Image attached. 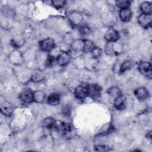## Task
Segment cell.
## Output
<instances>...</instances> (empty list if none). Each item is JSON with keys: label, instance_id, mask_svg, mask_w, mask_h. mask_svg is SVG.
I'll return each instance as SVG.
<instances>
[{"label": "cell", "instance_id": "obj_5", "mask_svg": "<svg viewBox=\"0 0 152 152\" xmlns=\"http://www.w3.org/2000/svg\"><path fill=\"white\" fill-rule=\"evenodd\" d=\"M88 90V96L90 97L96 99L99 98L102 93L101 87L96 84H91L87 86Z\"/></svg>", "mask_w": 152, "mask_h": 152}, {"label": "cell", "instance_id": "obj_2", "mask_svg": "<svg viewBox=\"0 0 152 152\" xmlns=\"http://www.w3.org/2000/svg\"><path fill=\"white\" fill-rule=\"evenodd\" d=\"M55 46V43L52 38L48 37L43 39L39 42V48L43 52H51Z\"/></svg>", "mask_w": 152, "mask_h": 152}, {"label": "cell", "instance_id": "obj_32", "mask_svg": "<svg viewBox=\"0 0 152 152\" xmlns=\"http://www.w3.org/2000/svg\"><path fill=\"white\" fill-rule=\"evenodd\" d=\"M94 150L97 151H106L109 150V148L104 145H94Z\"/></svg>", "mask_w": 152, "mask_h": 152}, {"label": "cell", "instance_id": "obj_30", "mask_svg": "<svg viewBox=\"0 0 152 152\" xmlns=\"http://www.w3.org/2000/svg\"><path fill=\"white\" fill-rule=\"evenodd\" d=\"M51 2L52 5L57 9L63 7L66 4V1L64 0H55V1H52Z\"/></svg>", "mask_w": 152, "mask_h": 152}, {"label": "cell", "instance_id": "obj_23", "mask_svg": "<svg viewBox=\"0 0 152 152\" xmlns=\"http://www.w3.org/2000/svg\"><path fill=\"white\" fill-rule=\"evenodd\" d=\"M112 48L114 55L119 54L121 53L124 50V45L120 42H118V41L112 42Z\"/></svg>", "mask_w": 152, "mask_h": 152}, {"label": "cell", "instance_id": "obj_13", "mask_svg": "<svg viewBox=\"0 0 152 152\" xmlns=\"http://www.w3.org/2000/svg\"><path fill=\"white\" fill-rule=\"evenodd\" d=\"M68 20L72 24L77 26L81 23L83 17L80 12L78 11H73L69 14Z\"/></svg>", "mask_w": 152, "mask_h": 152}, {"label": "cell", "instance_id": "obj_10", "mask_svg": "<svg viewBox=\"0 0 152 152\" xmlns=\"http://www.w3.org/2000/svg\"><path fill=\"white\" fill-rule=\"evenodd\" d=\"M1 112L5 116H10L14 110V106L10 102L7 101H4L1 103L0 106Z\"/></svg>", "mask_w": 152, "mask_h": 152}, {"label": "cell", "instance_id": "obj_24", "mask_svg": "<svg viewBox=\"0 0 152 152\" xmlns=\"http://www.w3.org/2000/svg\"><path fill=\"white\" fill-rule=\"evenodd\" d=\"M46 98L45 93L41 90L34 91V102L37 103L43 102Z\"/></svg>", "mask_w": 152, "mask_h": 152}, {"label": "cell", "instance_id": "obj_3", "mask_svg": "<svg viewBox=\"0 0 152 152\" xmlns=\"http://www.w3.org/2000/svg\"><path fill=\"white\" fill-rule=\"evenodd\" d=\"M71 56L67 52H61L55 59V62L59 66H64L67 65L71 61Z\"/></svg>", "mask_w": 152, "mask_h": 152}, {"label": "cell", "instance_id": "obj_31", "mask_svg": "<svg viewBox=\"0 0 152 152\" xmlns=\"http://www.w3.org/2000/svg\"><path fill=\"white\" fill-rule=\"evenodd\" d=\"M79 31L82 35L86 36L90 33V28L87 26H81L79 28Z\"/></svg>", "mask_w": 152, "mask_h": 152}, {"label": "cell", "instance_id": "obj_7", "mask_svg": "<svg viewBox=\"0 0 152 152\" xmlns=\"http://www.w3.org/2000/svg\"><path fill=\"white\" fill-rule=\"evenodd\" d=\"M138 69L144 76L151 78L152 76L151 65L148 62H141L138 65Z\"/></svg>", "mask_w": 152, "mask_h": 152}, {"label": "cell", "instance_id": "obj_8", "mask_svg": "<svg viewBox=\"0 0 152 152\" xmlns=\"http://www.w3.org/2000/svg\"><path fill=\"white\" fill-rule=\"evenodd\" d=\"M138 24L143 28H147L150 27L152 23V15L147 14H141L138 17Z\"/></svg>", "mask_w": 152, "mask_h": 152}, {"label": "cell", "instance_id": "obj_11", "mask_svg": "<svg viewBox=\"0 0 152 152\" xmlns=\"http://www.w3.org/2000/svg\"><path fill=\"white\" fill-rule=\"evenodd\" d=\"M74 94L75 97L78 99H84L88 96V90L87 86L84 85H79L78 86L75 90Z\"/></svg>", "mask_w": 152, "mask_h": 152}, {"label": "cell", "instance_id": "obj_26", "mask_svg": "<svg viewBox=\"0 0 152 152\" xmlns=\"http://www.w3.org/2000/svg\"><path fill=\"white\" fill-rule=\"evenodd\" d=\"M132 66V63L130 60H125L120 66L119 71L121 73H124L128 70H129Z\"/></svg>", "mask_w": 152, "mask_h": 152}, {"label": "cell", "instance_id": "obj_20", "mask_svg": "<svg viewBox=\"0 0 152 152\" xmlns=\"http://www.w3.org/2000/svg\"><path fill=\"white\" fill-rule=\"evenodd\" d=\"M47 102L52 106L58 105L60 102V96L58 93H52L48 96Z\"/></svg>", "mask_w": 152, "mask_h": 152}, {"label": "cell", "instance_id": "obj_4", "mask_svg": "<svg viewBox=\"0 0 152 152\" xmlns=\"http://www.w3.org/2000/svg\"><path fill=\"white\" fill-rule=\"evenodd\" d=\"M19 99L23 103H31L34 101V91L30 88H25L19 94Z\"/></svg>", "mask_w": 152, "mask_h": 152}, {"label": "cell", "instance_id": "obj_33", "mask_svg": "<svg viewBox=\"0 0 152 152\" xmlns=\"http://www.w3.org/2000/svg\"><path fill=\"white\" fill-rule=\"evenodd\" d=\"M62 113H63V115L66 116H69L71 113V108L68 106H65L62 109Z\"/></svg>", "mask_w": 152, "mask_h": 152}, {"label": "cell", "instance_id": "obj_14", "mask_svg": "<svg viewBox=\"0 0 152 152\" xmlns=\"http://www.w3.org/2000/svg\"><path fill=\"white\" fill-rule=\"evenodd\" d=\"M25 39L23 36L18 34L15 36L11 40V45L15 49H18L22 47L25 43Z\"/></svg>", "mask_w": 152, "mask_h": 152}, {"label": "cell", "instance_id": "obj_1", "mask_svg": "<svg viewBox=\"0 0 152 152\" xmlns=\"http://www.w3.org/2000/svg\"><path fill=\"white\" fill-rule=\"evenodd\" d=\"M56 130L62 135H67L73 132L74 127L71 123L61 122V124L56 125Z\"/></svg>", "mask_w": 152, "mask_h": 152}, {"label": "cell", "instance_id": "obj_17", "mask_svg": "<svg viewBox=\"0 0 152 152\" xmlns=\"http://www.w3.org/2000/svg\"><path fill=\"white\" fill-rule=\"evenodd\" d=\"M42 126L48 129H52L56 128V122L53 118L47 117L45 118L42 122Z\"/></svg>", "mask_w": 152, "mask_h": 152}, {"label": "cell", "instance_id": "obj_28", "mask_svg": "<svg viewBox=\"0 0 152 152\" xmlns=\"http://www.w3.org/2000/svg\"><path fill=\"white\" fill-rule=\"evenodd\" d=\"M112 128V125H111V123L110 122H108L106 123V124L103 125L99 130L98 132V134L99 135H104V134L109 132V131H110V129Z\"/></svg>", "mask_w": 152, "mask_h": 152}, {"label": "cell", "instance_id": "obj_12", "mask_svg": "<svg viewBox=\"0 0 152 152\" xmlns=\"http://www.w3.org/2000/svg\"><path fill=\"white\" fill-rule=\"evenodd\" d=\"M135 96L139 100H144L148 98V90L144 87H141L136 88L134 92Z\"/></svg>", "mask_w": 152, "mask_h": 152}, {"label": "cell", "instance_id": "obj_22", "mask_svg": "<svg viewBox=\"0 0 152 152\" xmlns=\"http://www.w3.org/2000/svg\"><path fill=\"white\" fill-rule=\"evenodd\" d=\"M140 10L143 14H151L152 12V5L150 2H144L140 5Z\"/></svg>", "mask_w": 152, "mask_h": 152}, {"label": "cell", "instance_id": "obj_27", "mask_svg": "<svg viewBox=\"0 0 152 152\" xmlns=\"http://www.w3.org/2000/svg\"><path fill=\"white\" fill-rule=\"evenodd\" d=\"M116 5L120 9H125L129 8L131 5V1L126 0H118L115 2Z\"/></svg>", "mask_w": 152, "mask_h": 152}, {"label": "cell", "instance_id": "obj_25", "mask_svg": "<svg viewBox=\"0 0 152 152\" xmlns=\"http://www.w3.org/2000/svg\"><path fill=\"white\" fill-rule=\"evenodd\" d=\"M95 45L94 43L90 40H87V39H84V47H83V52L84 53H89L91 52L93 49L95 47Z\"/></svg>", "mask_w": 152, "mask_h": 152}, {"label": "cell", "instance_id": "obj_18", "mask_svg": "<svg viewBox=\"0 0 152 152\" xmlns=\"http://www.w3.org/2000/svg\"><path fill=\"white\" fill-rule=\"evenodd\" d=\"M83 47L84 40L83 39H76L71 43V49L75 52H79L81 51L83 52Z\"/></svg>", "mask_w": 152, "mask_h": 152}, {"label": "cell", "instance_id": "obj_21", "mask_svg": "<svg viewBox=\"0 0 152 152\" xmlns=\"http://www.w3.org/2000/svg\"><path fill=\"white\" fill-rule=\"evenodd\" d=\"M107 93L110 97L114 99V100L122 94L120 88L116 86H112L109 88L107 90Z\"/></svg>", "mask_w": 152, "mask_h": 152}, {"label": "cell", "instance_id": "obj_19", "mask_svg": "<svg viewBox=\"0 0 152 152\" xmlns=\"http://www.w3.org/2000/svg\"><path fill=\"white\" fill-rule=\"evenodd\" d=\"M119 15L120 19L124 22H128L132 18V12L129 8L120 10Z\"/></svg>", "mask_w": 152, "mask_h": 152}, {"label": "cell", "instance_id": "obj_6", "mask_svg": "<svg viewBox=\"0 0 152 152\" xmlns=\"http://www.w3.org/2000/svg\"><path fill=\"white\" fill-rule=\"evenodd\" d=\"M8 59L10 62L15 65H20L24 62V58L22 53L17 50L12 51L9 55Z\"/></svg>", "mask_w": 152, "mask_h": 152}, {"label": "cell", "instance_id": "obj_15", "mask_svg": "<svg viewBox=\"0 0 152 152\" xmlns=\"http://www.w3.org/2000/svg\"><path fill=\"white\" fill-rule=\"evenodd\" d=\"M126 97L124 95L121 94L114 100L113 104H114V107L116 109L122 110L125 109L126 107Z\"/></svg>", "mask_w": 152, "mask_h": 152}, {"label": "cell", "instance_id": "obj_9", "mask_svg": "<svg viewBox=\"0 0 152 152\" xmlns=\"http://www.w3.org/2000/svg\"><path fill=\"white\" fill-rule=\"evenodd\" d=\"M119 34L115 29L110 28L107 29L104 34V39L107 42H115L118 40Z\"/></svg>", "mask_w": 152, "mask_h": 152}, {"label": "cell", "instance_id": "obj_16", "mask_svg": "<svg viewBox=\"0 0 152 152\" xmlns=\"http://www.w3.org/2000/svg\"><path fill=\"white\" fill-rule=\"evenodd\" d=\"M45 78V74L44 72L39 69H35L33 71L31 75V80L33 82H40L42 81Z\"/></svg>", "mask_w": 152, "mask_h": 152}, {"label": "cell", "instance_id": "obj_29", "mask_svg": "<svg viewBox=\"0 0 152 152\" xmlns=\"http://www.w3.org/2000/svg\"><path fill=\"white\" fill-rule=\"evenodd\" d=\"M91 56L94 59H96L99 57H100L102 53V50L101 48L95 46L94 48L93 49V50L91 52Z\"/></svg>", "mask_w": 152, "mask_h": 152}]
</instances>
